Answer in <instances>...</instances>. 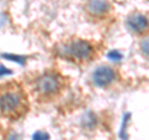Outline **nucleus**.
Listing matches in <instances>:
<instances>
[{"label":"nucleus","instance_id":"1","mask_svg":"<svg viewBox=\"0 0 149 140\" xmlns=\"http://www.w3.org/2000/svg\"><path fill=\"white\" fill-rule=\"evenodd\" d=\"M91 85L101 91L130 89L149 85V78H132L116 63H104L96 67L91 74Z\"/></svg>","mask_w":149,"mask_h":140},{"label":"nucleus","instance_id":"2","mask_svg":"<svg viewBox=\"0 0 149 140\" xmlns=\"http://www.w3.org/2000/svg\"><path fill=\"white\" fill-rule=\"evenodd\" d=\"M107 49L103 40H91L72 37L58 49L57 52L65 60L76 64H90L98 60Z\"/></svg>","mask_w":149,"mask_h":140},{"label":"nucleus","instance_id":"3","mask_svg":"<svg viewBox=\"0 0 149 140\" xmlns=\"http://www.w3.org/2000/svg\"><path fill=\"white\" fill-rule=\"evenodd\" d=\"M29 109L27 97L20 83L8 82L0 85V116L17 120Z\"/></svg>","mask_w":149,"mask_h":140},{"label":"nucleus","instance_id":"4","mask_svg":"<svg viewBox=\"0 0 149 140\" xmlns=\"http://www.w3.org/2000/svg\"><path fill=\"white\" fill-rule=\"evenodd\" d=\"M83 10L88 21L106 29L117 21L116 0H85Z\"/></svg>","mask_w":149,"mask_h":140},{"label":"nucleus","instance_id":"5","mask_svg":"<svg viewBox=\"0 0 149 140\" xmlns=\"http://www.w3.org/2000/svg\"><path fill=\"white\" fill-rule=\"evenodd\" d=\"M66 78L56 71H47L36 77L34 81V92L40 100H50L63 91Z\"/></svg>","mask_w":149,"mask_h":140},{"label":"nucleus","instance_id":"6","mask_svg":"<svg viewBox=\"0 0 149 140\" xmlns=\"http://www.w3.org/2000/svg\"><path fill=\"white\" fill-rule=\"evenodd\" d=\"M124 26L128 34L136 41L149 37V9H133L124 19Z\"/></svg>","mask_w":149,"mask_h":140},{"label":"nucleus","instance_id":"7","mask_svg":"<svg viewBox=\"0 0 149 140\" xmlns=\"http://www.w3.org/2000/svg\"><path fill=\"white\" fill-rule=\"evenodd\" d=\"M137 53L142 61L149 66V37L142 41H137Z\"/></svg>","mask_w":149,"mask_h":140},{"label":"nucleus","instance_id":"8","mask_svg":"<svg viewBox=\"0 0 149 140\" xmlns=\"http://www.w3.org/2000/svg\"><path fill=\"white\" fill-rule=\"evenodd\" d=\"M146 1H147V3H148V4H149V0H146Z\"/></svg>","mask_w":149,"mask_h":140}]
</instances>
